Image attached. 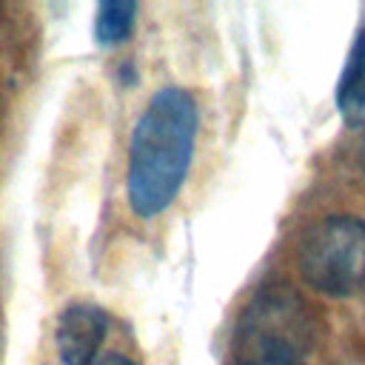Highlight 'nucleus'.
<instances>
[{"mask_svg":"<svg viewBox=\"0 0 365 365\" xmlns=\"http://www.w3.org/2000/svg\"><path fill=\"white\" fill-rule=\"evenodd\" d=\"M197 125L200 108L188 88L165 86L151 94L128 145L125 188L134 214L157 217L174 202L194 157Z\"/></svg>","mask_w":365,"mask_h":365,"instance_id":"1","label":"nucleus"},{"mask_svg":"<svg viewBox=\"0 0 365 365\" xmlns=\"http://www.w3.org/2000/svg\"><path fill=\"white\" fill-rule=\"evenodd\" d=\"M317 314L291 282H265L251 294L231 334L228 365H308Z\"/></svg>","mask_w":365,"mask_h":365,"instance_id":"2","label":"nucleus"},{"mask_svg":"<svg viewBox=\"0 0 365 365\" xmlns=\"http://www.w3.org/2000/svg\"><path fill=\"white\" fill-rule=\"evenodd\" d=\"M299 277L328 297H351L365 285V220L331 214L314 222L297 254Z\"/></svg>","mask_w":365,"mask_h":365,"instance_id":"3","label":"nucleus"},{"mask_svg":"<svg viewBox=\"0 0 365 365\" xmlns=\"http://www.w3.org/2000/svg\"><path fill=\"white\" fill-rule=\"evenodd\" d=\"M108 331V317L91 302L68 305L57 319V354L63 365H94Z\"/></svg>","mask_w":365,"mask_h":365,"instance_id":"4","label":"nucleus"},{"mask_svg":"<svg viewBox=\"0 0 365 365\" xmlns=\"http://www.w3.org/2000/svg\"><path fill=\"white\" fill-rule=\"evenodd\" d=\"M336 111L351 128L365 125V29H359L336 80Z\"/></svg>","mask_w":365,"mask_h":365,"instance_id":"5","label":"nucleus"},{"mask_svg":"<svg viewBox=\"0 0 365 365\" xmlns=\"http://www.w3.org/2000/svg\"><path fill=\"white\" fill-rule=\"evenodd\" d=\"M134 17H137V3H131V0L100 3L97 17H94V40L100 46L123 43L134 29Z\"/></svg>","mask_w":365,"mask_h":365,"instance_id":"6","label":"nucleus"},{"mask_svg":"<svg viewBox=\"0 0 365 365\" xmlns=\"http://www.w3.org/2000/svg\"><path fill=\"white\" fill-rule=\"evenodd\" d=\"M94 365H137L134 359H128L125 354H117V351H111V354H103V356H97V362Z\"/></svg>","mask_w":365,"mask_h":365,"instance_id":"7","label":"nucleus"},{"mask_svg":"<svg viewBox=\"0 0 365 365\" xmlns=\"http://www.w3.org/2000/svg\"><path fill=\"white\" fill-rule=\"evenodd\" d=\"M362 165H365V163H362Z\"/></svg>","mask_w":365,"mask_h":365,"instance_id":"8","label":"nucleus"}]
</instances>
